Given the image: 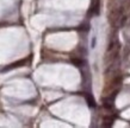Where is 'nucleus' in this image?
<instances>
[{
  "label": "nucleus",
  "mask_w": 130,
  "mask_h": 128,
  "mask_svg": "<svg viewBox=\"0 0 130 128\" xmlns=\"http://www.w3.org/2000/svg\"><path fill=\"white\" fill-rule=\"evenodd\" d=\"M28 61H29V58H25V59H22V61H18V62L12 63V64H10V65L5 66L1 71H3V72H5V71H8V70L16 69V68H19V66H23V65H25V64H26V62H28Z\"/></svg>",
  "instance_id": "nucleus-1"
},
{
  "label": "nucleus",
  "mask_w": 130,
  "mask_h": 128,
  "mask_svg": "<svg viewBox=\"0 0 130 128\" xmlns=\"http://www.w3.org/2000/svg\"><path fill=\"white\" fill-rule=\"evenodd\" d=\"M103 106H104V108L107 109V110H112V108H113V98H111V97L104 98Z\"/></svg>",
  "instance_id": "nucleus-2"
},
{
  "label": "nucleus",
  "mask_w": 130,
  "mask_h": 128,
  "mask_svg": "<svg viewBox=\"0 0 130 128\" xmlns=\"http://www.w3.org/2000/svg\"><path fill=\"white\" fill-rule=\"evenodd\" d=\"M85 98H86V101H87V105L90 106V107H92V108H94L95 101H94V98H93V96L91 94H85Z\"/></svg>",
  "instance_id": "nucleus-3"
},
{
  "label": "nucleus",
  "mask_w": 130,
  "mask_h": 128,
  "mask_svg": "<svg viewBox=\"0 0 130 128\" xmlns=\"http://www.w3.org/2000/svg\"><path fill=\"white\" fill-rule=\"evenodd\" d=\"M71 62L73 63L75 66H81V65L84 64V61H83L81 58H72Z\"/></svg>",
  "instance_id": "nucleus-4"
},
{
  "label": "nucleus",
  "mask_w": 130,
  "mask_h": 128,
  "mask_svg": "<svg viewBox=\"0 0 130 128\" xmlns=\"http://www.w3.org/2000/svg\"><path fill=\"white\" fill-rule=\"evenodd\" d=\"M92 11H93V13H94L95 16L99 14V1H95V4L93 5V7H92Z\"/></svg>",
  "instance_id": "nucleus-5"
},
{
  "label": "nucleus",
  "mask_w": 130,
  "mask_h": 128,
  "mask_svg": "<svg viewBox=\"0 0 130 128\" xmlns=\"http://www.w3.org/2000/svg\"><path fill=\"white\" fill-rule=\"evenodd\" d=\"M112 122H113V119H111V117L107 116V117L104 119V123H103V126H111Z\"/></svg>",
  "instance_id": "nucleus-6"
},
{
  "label": "nucleus",
  "mask_w": 130,
  "mask_h": 128,
  "mask_svg": "<svg viewBox=\"0 0 130 128\" xmlns=\"http://www.w3.org/2000/svg\"><path fill=\"white\" fill-rule=\"evenodd\" d=\"M115 45H116V42H111L110 44H109V47H107V52H110V51H113Z\"/></svg>",
  "instance_id": "nucleus-7"
},
{
  "label": "nucleus",
  "mask_w": 130,
  "mask_h": 128,
  "mask_svg": "<svg viewBox=\"0 0 130 128\" xmlns=\"http://www.w3.org/2000/svg\"><path fill=\"white\" fill-rule=\"evenodd\" d=\"M95 44H97V37H93L92 40H91V49H94Z\"/></svg>",
  "instance_id": "nucleus-8"
},
{
  "label": "nucleus",
  "mask_w": 130,
  "mask_h": 128,
  "mask_svg": "<svg viewBox=\"0 0 130 128\" xmlns=\"http://www.w3.org/2000/svg\"><path fill=\"white\" fill-rule=\"evenodd\" d=\"M126 19H128V17H126V16H123L122 17V19H121V26H123V25L125 24Z\"/></svg>",
  "instance_id": "nucleus-9"
}]
</instances>
